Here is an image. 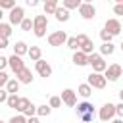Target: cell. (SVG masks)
Returning <instances> with one entry per match:
<instances>
[{
	"instance_id": "obj_18",
	"label": "cell",
	"mask_w": 123,
	"mask_h": 123,
	"mask_svg": "<svg viewBox=\"0 0 123 123\" xmlns=\"http://www.w3.org/2000/svg\"><path fill=\"white\" fill-rule=\"evenodd\" d=\"M73 63L77 65V67H83V65H88L86 63V54H83V52H73Z\"/></svg>"
},
{
	"instance_id": "obj_40",
	"label": "cell",
	"mask_w": 123,
	"mask_h": 123,
	"mask_svg": "<svg viewBox=\"0 0 123 123\" xmlns=\"http://www.w3.org/2000/svg\"><path fill=\"white\" fill-rule=\"evenodd\" d=\"M115 115H119V117H123V104L119 102L117 106H115Z\"/></svg>"
},
{
	"instance_id": "obj_1",
	"label": "cell",
	"mask_w": 123,
	"mask_h": 123,
	"mask_svg": "<svg viewBox=\"0 0 123 123\" xmlns=\"http://www.w3.org/2000/svg\"><path fill=\"white\" fill-rule=\"evenodd\" d=\"M86 63L92 67V73H104L108 69V63L104 62V58L96 52H92L90 56H86Z\"/></svg>"
},
{
	"instance_id": "obj_46",
	"label": "cell",
	"mask_w": 123,
	"mask_h": 123,
	"mask_svg": "<svg viewBox=\"0 0 123 123\" xmlns=\"http://www.w3.org/2000/svg\"><path fill=\"white\" fill-rule=\"evenodd\" d=\"M2 17H4V12L0 10V23H2Z\"/></svg>"
},
{
	"instance_id": "obj_43",
	"label": "cell",
	"mask_w": 123,
	"mask_h": 123,
	"mask_svg": "<svg viewBox=\"0 0 123 123\" xmlns=\"http://www.w3.org/2000/svg\"><path fill=\"white\" fill-rule=\"evenodd\" d=\"M27 123H40L38 117H27Z\"/></svg>"
},
{
	"instance_id": "obj_41",
	"label": "cell",
	"mask_w": 123,
	"mask_h": 123,
	"mask_svg": "<svg viewBox=\"0 0 123 123\" xmlns=\"http://www.w3.org/2000/svg\"><path fill=\"white\" fill-rule=\"evenodd\" d=\"M10 44H8V38H2L0 37V50H4V48H8Z\"/></svg>"
},
{
	"instance_id": "obj_36",
	"label": "cell",
	"mask_w": 123,
	"mask_h": 123,
	"mask_svg": "<svg viewBox=\"0 0 123 123\" xmlns=\"http://www.w3.org/2000/svg\"><path fill=\"white\" fill-rule=\"evenodd\" d=\"M8 81H10V77H8V73H6V71H0V88H4Z\"/></svg>"
},
{
	"instance_id": "obj_7",
	"label": "cell",
	"mask_w": 123,
	"mask_h": 123,
	"mask_svg": "<svg viewBox=\"0 0 123 123\" xmlns=\"http://www.w3.org/2000/svg\"><path fill=\"white\" fill-rule=\"evenodd\" d=\"M79 15L83 19H94L96 17V8L90 4V2H81L79 6Z\"/></svg>"
},
{
	"instance_id": "obj_10",
	"label": "cell",
	"mask_w": 123,
	"mask_h": 123,
	"mask_svg": "<svg viewBox=\"0 0 123 123\" xmlns=\"http://www.w3.org/2000/svg\"><path fill=\"white\" fill-rule=\"evenodd\" d=\"M35 69H37V73H38L40 77H44V79H48V77L52 75V65H50L46 60H38V62L35 63Z\"/></svg>"
},
{
	"instance_id": "obj_5",
	"label": "cell",
	"mask_w": 123,
	"mask_h": 123,
	"mask_svg": "<svg viewBox=\"0 0 123 123\" xmlns=\"http://www.w3.org/2000/svg\"><path fill=\"white\" fill-rule=\"evenodd\" d=\"M113 115H115V104H111V102H106L98 111V117L102 121H108V123L113 119Z\"/></svg>"
},
{
	"instance_id": "obj_27",
	"label": "cell",
	"mask_w": 123,
	"mask_h": 123,
	"mask_svg": "<svg viewBox=\"0 0 123 123\" xmlns=\"http://www.w3.org/2000/svg\"><path fill=\"white\" fill-rule=\"evenodd\" d=\"M29 106H31V100H29V98H19V104H17V108H15V110H17L19 113H25Z\"/></svg>"
},
{
	"instance_id": "obj_29",
	"label": "cell",
	"mask_w": 123,
	"mask_h": 123,
	"mask_svg": "<svg viewBox=\"0 0 123 123\" xmlns=\"http://www.w3.org/2000/svg\"><path fill=\"white\" fill-rule=\"evenodd\" d=\"M6 104H8V108H17V104H19V96L17 94H8V100H6Z\"/></svg>"
},
{
	"instance_id": "obj_2",
	"label": "cell",
	"mask_w": 123,
	"mask_h": 123,
	"mask_svg": "<svg viewBox=\"0 0 123 123\" xmlns=\"http://www.w3.org/2000/svg\"><path fill=\"white\" fill-rule=\"evenodd\" d=\"M46 27H48V17L44 13L33 17V33H35L37 38H42L46 35Z\"/></svg>"
},
{
	"instance_id": "obj_31",
	"label": "cell",
	"mask_w": 123,
	"mask_h": 123,
	"mask_svg": "<svg viewBox=\"0 0 123 123\" xmlns=\"http://www.w3.org/2000/svg\"><path fill=\"white\" fill-rule=\"evenodd\" d=\"M19 27H21L23 31H33V19L25 15V19L21 21V25H19Z\"/></svg>"
},
{
	"instance_id": "obj_25",
	"label": "cell",
	"mask_w": 123,
	"mask_h": 123,
	"mask_svg": "<svg viewBox=\"0 0 123 123\" xmlns=\"http://www.w3.org/2000/svg\"><path fill=\"white\" fill-rule=\"evenodd\" d=\"M79 52H83V54H86V56H90L92 52H94V42L88 38L85 44H81V48H79Z\"/></svg>"
},
{
	"instance_id": "obj_4",
	"label": "cell",
	"mask_w": 123,
	"mask_h": 123,
	"mask_svg": "<svg viewBox=\"0 0 123 123\" xmlns=\"http://www.w3.org/2000/svg\"><path fill=\"white\" fill-rule=\"evenodd\" d=\"M123 75V67L119 65V63H111V65H108V69L104 71V77H106V81H117L119 77Z\"/></svg>"
},
{
	"instance_id": "obj_45",
	"label": "cell",
	"mask_w": 123,
	"mask_h": 123,
	"mask_svg": "<svg viewBox=\"0 0 123 123\" xmlns=\"http://www.w3.org/2000/svg\"><path fill=\"white\" fill-rule=\"evenodd\" d=\"M110 123H123V119H113V121H110Z\"/></svg>"
},
{
	"instance_id": "obj_28",
	"label": "cell",
	"mask_w": 123,
	"mask_h": 123,
	"mask_svg": "<svg viewBox=\"0 0 123 123\" xmlns=\"http://www.w3.org/2000/svg\"><path fill=\"white\" fill-rule=\"evenodd\" d=\"M15 6H17V4H15V0H0V10H2V12H4V10L12 12Z\"/></svg>"
},
{
	"instance_id": "obj_32",
	"label": "cell",
	"mask_w": 123,
	"mask_h": 123,
	"mask_svg": "<svg viewBox=\"0 0 123 123\" xmlns=\"http://www.w3.org/2000/svg\"><path fill=\"white\" fill-rule=\"evenodd\" d=\"M8 123H27V117H25L23 113H17V115L10 117V121H8Z\"/></svg>"
},
{
	"instance_id": "obj_37",
	"label": "cell",
	"mask_w": 123,
	"mask_h": 123,
	"mask_svg": "<svg viewBox=\"0 0 123 123\" xmlns=\"http://www.w3.org/2000/svg\"><path fill=\"white\" fill-rule=\"evenodd\" d=\"M75 38H77V42H79V48H81V44H85V42L88 40V37H86L85 33H79V35H77Z\"/></svg>"
},
{
	"instance_id": "obj_3",
	"label": "cell",
	"mask_w": 123,
	"mask_h": 123,
	"mask_svg": "<svg viewBox=\"0 0 123 123\" xmlns=\"http://www.w3.org/2000/svg\"><path fill=\"white\" fill-rule=\"evenodd\" d=\"M106 77H104V73H90L88 75V79H86V85L90 86V88H98V90H102V88H106Z\"/></svg>"
},
{
	"instance_id": "obj_44",
	"label": "cell",
	"mask_w": 123,
	"mask_h": 123,
	"mask_svg": "<svg viewBox=\"0 0 123 123\" xmlns=\"http://www.w3.org/2000/svg\"><path fill=\"white\" fill-rule=\"evenodd\" d=\"M119 100H121V104H123V88L119 90Z\"/></svg>"
},
{
	"instance_id": "obj_14",
	"label": "cell",
	"mask_w": 123,
	"mask_h": 123,
	"mask_svg": "<svg viewBox=\"0 0 123 123\" xmlns=\"http://www.w3.org/2000/svg\"><path fill=\"white\" fill-rule=\"evenodd\" d=\"M27 52H29V46H27V42H23V40H17V42L13 44V54H15V56H19V58H21V56H25Z\"/></svg>"
},
{
	"instance_id": "obj_39",
	"label": "cell",
	"mask_w": 123,
	"mask_h": 123,
	"mask_svg": "<svg viewBox=\"0 0 123 123\" xmlns=\"http://www.w3.org/2000/svg\"><path fill=\"white\" fill-rule=\"evenodd\" d=\"M6 100H8V90L6 88H0V104L6 102Z\"/></svg>"
},
{
	"instance_id": "obj_47",
	"label": "cell",
	"mask_w": 123,
	"mask_h": 123,
	"mask_svg": "<svg viewBox=\"0 0 123 123\" xmlns=\"http://www.w3.org/2000/svg\"><path fill=\"white\" fill-rule=\"evenodd\" d=\"M0 123H4V121H2V119H0Z\"/></svg>"
},
{
	"instance_id": "obj_22",
	"label": "cell",
	"mask_w": 123,
	"mask_h": 123,
	"mask_svg": "<svg viewBox=\"0 0 123 123\" xmlns=\"http://www.w3.org/2000/svg\"><path fill=\"white\" fill-rule=\"evenodd\" d=\"M81 6V0H62V8H65L67 12L69 10H79Z\"/></svg>"
},
{
	"instance_id": "obj_13",
	"label": "cell",
	"mask_w": 123,
	"mask_h": 123,
	"mask_svg": "<svg viewBox=\"0 0 123 123\" xmlns=\"http://www.w3.org/2000/svg\"><path fill=\"white\" fill-rule=\"evenodd\" d=\"M15 79L19 81V85H31L33 83V73L29 67H23L19 73H15Z\"/></svg>"
},
{
	"instance_id": "obj_6",
	"label": "cell",
	"mask_w": 123,
	"mask_h": 123,
	"mask_svg": "<svg viewBox=\"0 0 123 123\" xmlns=\"http://www.w3.org/2000/svg\"><path fill=\"white\" fill-rule=\"evenodd\" d=\"M67 42V33L65 31H54L48 35V44L50 46H62Z\"/></svg>"
},
{
	"instance_id": "obj_24",
	"label": "cell",
	"mask_w": 123,
	"mask_h": 123,
	"mask_svg": "<svg viewBox=\"0 0 123 123\" xmlns=\"http://www.w3.org/2000/svg\"><path fill=\"white\" fill-rule=\"evenodd\" d=\"M52 113V108L48 106V104H40V106H37V115L38 117H48Z\"/></svg>"
},
{
	"instance_id": "obj_16",
	"label": "cell",
	"mask_w": 123,
	"mask_h": 123,
	"mask_svg": "<svg viewBox=\"0 0 123 123\" xmlns=\"http://www.w3.org/2000/svg\"><path fill=\"white\" fill-rule=\"evenodd\" d=\"M77 115H83V113H90V111H94V106H92V102H81V104H77Z\"/></svg>"
},
{
	"instance_id": "obj_8",
	"label": "cell",
	"mask_w": 123,
	"mask_h": 123,
	"mask_svg": "<svg viewBox=\"0 0 123 123\" xmlns=\"http://www.w3.org/2000/svg\"><path fill=\"white\" fill-rule=\"evenodd\" d=\"M8 19H10V25H21V21L25 19V10L21 6H15L10 13H8Z\"/></svg>"
},
{
	"instance_id": "obj_17",
	"label": "cell",
	"mask_w": 123,
	"mask_h": 123,
	"mask_svg": "<svg viewBox=\"0 0 123 123\" xmlns=\"http://www.w3.org/2000/svg\"><path fill=\"white\" fill-rule=\"evenodd\" d=\"M58 0H46L44 2V15H54V12L58 10Z\"/></svg>"
},
{
	"instance_id": "obj_12",
	"label": "cell",
	"mask_w": 123,
	"mask_h": 123,
	"mask_svg": "<svg viewBox=\"0 0 123 123\" xmlns=\"http://www.w3.org/2000/svg\"><path fill=\"white\" fill-rule=\"evenodd\" d=\"M8 65H10V69L13 71V73H19L23 67H25V63H23V60L19 58V56H15V54H12L10 58H8Z\"/></svg>"
},
{
	"instance_id": "obj_42",
	"label": "cell",
	"mask_w": 123,
	"mask_h": 123,
	"mask_svg": "<svg viewBox=\"0 0 123 123\" xmlns=\"http://www.w3.org/2000/svg\"><path fill=\"white\" fill-rule=\"evenodd\" d=\"M27 6H31V8H37V6H38V0H27Z\"/></svg>"
},
{
	"instance_id": "obj_33",
	"label": "cell",
	"mask_w": 123,
	"mask_h": 123,
	"mask_svg": "<svg viewBox=\"0 0 123 123\" xmlns=\"http://www.w3.org/2000/svg\"><path fill=\"white\" fill-rule=\"evenodd\" d=\"M48 106H50V108H60V106H62V98H60V96H52L50 102H48Z\"/></svg>"
},
{
	"instance_id": "obj_21",
	"label": "cell",
	"mask_w": 123,
	"mask_h": 123,
	"mask_svg": "<svg viewBox=\"0 0 123 123\" xmlns=\"http://www.w3.org/2000/svg\"><path fill=\"white\" fill-rule=\"evenodd\" d=\"M115 52V46L111 44V42H102V46H100V56L104 58V56H111Z\"/></svg>"
},
{
	"instance_id": "obj_26",
	"label": "cell",
	"mask_w": 123,
	"mask_h": 123,
	"mask_svg": "<svg viewBox=\"0 0 123 123\" xmlns=\"http://www.w3.org/2000/svg\"><path fill=\"white\" fill-rule=\"evenodd\" d=\"M0 37L2 38H10L12 37V25L10 23H4V21L0 23Z\"/></svg>"
},
{
	"instance_id": "obj_23",
	"label": "cell",
	"mask_w": 123,
	"mask_h": 123,
	"mask_svg": "<svg viewBox=\"0 0 123 123\" xmlns=\"http://www.w3.org/2000/svg\"><path fill=\"white\" fill-rule=\"evenodd\" d=\"M77 94H79V96H83V98H88V96L92 94V88H90L86 83H83V85H79V86H77Z\"/></svg>"
},
{
	"instance_id": "obj_15",
	"label": "cell",
	"mask_w": 123,
	"mask_h": 123,
	"mask_svg": "<svg viewBox=\"0 0 123 123\" xmlns=\"http://www.w3.org/2000/svg\"><path fill=\"white\" fill-rule=\"evenodd\" d=\"M27 56L31 58V62H38V60H42V50H40V46H29V52H27Z\"/></svg>"
},
{
	"instance_id": "obj_11",
	"label": "cell",
	"mask_w": 123,
	"mask_h": 123,
	"mask_svg": "<svg viewBox=\"0 0 123 123\" xmlns=\"http://www.w3.org/2000/svg\"><path fill=\"white\" fill-rule=\"evenodd\" d=\"M104 29H106L111 37H117V35L121 33V23H119V19L111 17V19H108V21L104 23Z\"/></svg>"
},
{
	"instance_id": "obj_19",
	"label": "cell",
	"mask_w": 123,
	"mask_h": 123,
	"mask_svg": "<svg viewBox=\"0 0 123 123\" xmlns=\"http://www.w3.org/2000/svg\"><path fill=\"white\" fill-rule=\"evenodd\" d=\"M54 15H56V19H58V21H62V23L69 21V12H67L65 8H62V6H58V10L54 12Z\"/></svg>"
},
{
	"instance_id": "obj_38",
	"label": "cell",
	"mask_w": 123,
	"mask_h": 123,
	"mask_svg": "<svg viewBox=\"0 0 123 123\" xmlns=\"http://www.w3.org/2000/svg\"><path fill=\"white\" fill-rule=\"evenodd\" d=\"M8 67V58L6 56H0V71H4Z\"/></svg>"
},
{
	"instance_id": "obj_9",
	"label": "cell",
	"mask_w": 123,
	"mask_h": 123,
	"mask_svg": "<svg viewBox=\"0 0 123 123\" xmlns=\"http://www.w3.org/2000/svg\"><path fill=\"white\" fill-rule=\"evenodd\" d=\"M60 98H62V104H65V106H69V108H75V106H77V92L71 90V88H63Z\"/></svg>"
},
{
	"instance_id": "obj_35",
	"label": "cell",
	"mask_w": 123,
	"mask_h": 123,
	"mask_svg": "<svg viewBox=\"0 0 123 123\" xmlns=\"http://www.w3.org/2000/svg\"><path fill=\"white\" fill-rule=\"evenodd\" d=\"M81 117V123H90L92 119H94V111H90V113H83V115H79Z\"/></svg>"
},
{
	"instance_id": "obj_30",
	"label": "cell",
	"mask_w": 123,
	"mask_h": 123,
	"mask_svg": "<svg viewBox=\"0 0 123 123\" xmlns=\"http://www.w3.org/2000/svg\"><path fill=\"white\" fill-rule=\"evenodd\" d=\"M65 46H67L69 50H73V52H77V50H79V42H77V38H75V37H67Z\"/></svg>"
},
{
	"instance_id": "obj_20",
	"label": "cell",
	"mask_w": 123,
	"mask_h": 123,
	"mask_svg": "<svg viewBox=\"0 0 123 123\" xmlns=\"http://www.w3.org/2000/svg\"><path fill=\"white\" fill-rule=\"evenodd\" d=\"M4 88L8 90V94H17V92H19V81H17V79H10Z\"/></svg>"
},
{
	"instance_id": "obj_34",
	"label": "cell",
	"mask_w": 123,
	"mask_h": 123,
	"mask_svg": "<svg viewBox=\"0 0 123 123\" xmlns=\"http://www.w3.org/2000/svg\"><path fill=\"white\" fill-rule=\"evenodd\" d=\"M100 38H102V42H111V38H113V37H111L106 29H102V31H100Z\"/></svg>"
}]
</instances>
